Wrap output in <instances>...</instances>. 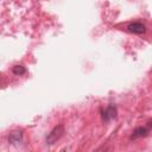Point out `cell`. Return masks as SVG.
<instances>
[{
	"label": "cell",
	"mask_w": 152,
	"mask_h": 152,
	"mask_svg": "<svg viewBox=\"0 0 152 152\" xmlns=\"http://www.w3.org/2000/svg\"><path fill=\"white\" fill-rule=\"evenodd\" d=\"M23 140V132L21 131H13L9 135V143L11 144H19Z\"/></svg>",
	"instance_id": "cell-5"
},
{
	"label": "cell",
	"mask_w": 152,
	"mask_h": 152,
	"mask_svg": "<svg viewBox=\"0 0 152 152\" xmlns=\"http://www.w3.org/2000/svg\"><path fill=\"white\" fill-rule=\"evenodd\" d=\"M64 133V126L63 125H57L52 128V131L50 132L46 137V144L48 145H52L57 140L61 139V137Z\"/></svg>",
	"instance_id": "cell-1"
},
{
	"label": "cell",
	"mask_w": 152,
	"mask_h": 152,
	"mask_svg": "<svg viewBox=\"0 0 152 152\" xmlns=\"http://www.w3.org/2000/svg\"><path fill=\"white\" fill-rule=\"evenodd\" d=\"M127 30L131 33H134V35H143V33H145L146 27L144 24L135 21V23H131L127 26Z\"/></svg>",
	"instance_id": "cell-4"
},
{
	"label": "cell",
	"mask_w": 152,
	"mask_h": 152,
	"mask_svg": "<svg viewBox=\"0 0 152 152\" xmlns=\"http://www.w3.org/2000/svg\"><path fill=\"white\" fill-rule=\"evenodd\" d=\"M147 127H149V128H150V129H151V128H152V120H150V121H149V122H147Z\"/></svg>",
	"instance_id": "cell-7"
},
{
	"label": "cell",
	"mask_w": 152,
	"mask_h": 152,
	"mask_svg": "<svg viewBox=\"0 0 152 152\" xmlns=\"http://www.w3.org/2000/svg\"><path fill=\"white\" fill-rule=\"evenodd\" d=\"M115 118H117V107L114 105H110L102 112V120L105 122H108L110 120L115 119Z\"/></svg>",
	"instance_id": "cell-2"
},
{
	"label": "cell",
	"mask_w": 152,
	"mask_h": 152,
	"mask_svg": "<svg viewBox=\"0 0 152 152\" xmlns=\"http://www.w3.org/2000/svg\"><path fill=\"white\" fill-rule=\"evenodd\" d=\"M150 132V128L149 127H143V126H139L134 128L133 133L129 137V139L131 140H137V139H140V138H144V137H146Z\"/></svg>",
	"instance_id": "cell-3"
},
{
	"label": "cell",
	"mask_w": 152,
	"mask_h": 152,
	"mask_svg": "<svg viewBox=\"0 0 152 152\" xmlns=\"http://www.w3.org/2000/svg\"><path fill=\"white\" fill-rule=\"evenodd\" d=\"M12 73L16 76H21V75H24L26 73V69L23 66H14L12 68Z\"/></svg>",
	"instance_id": "cell-6"
}]
</instances>
